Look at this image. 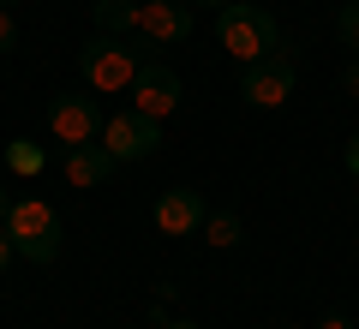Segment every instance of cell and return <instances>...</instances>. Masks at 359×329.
Masks as SVG:
<instances>
[{
    "mask_svg": "<svg viewBox=\"0 0 359 329\" xmlns=\"http://www.w3.org/2000/svg\"><path fill=\"white\" fill-rule=\"evenodd\" d=\"M216 42L233 54V60H269V54H282V25L264 13V6H252V0H233V6H222L216 13Z\"/></svg>",
    "mask_w": 359,
    "mask_h": 329,
    "instance_id": "obj_1",
    "label": "cell"
},
{
    "mask_svg": "<svg viewBox=\"0 0 359 329\" xmlns=\"http://www.w3.org/2000/svg\"><path fill=\"white\" fill-rule=\"evenodd\" d=\"M144 48L150 42H132V36H96L78 48V72H84V84L90 90H132V78H138V66H144Z\"/></svg>",
    "mask_w": 359,
    "mask_h": 329,
    "instance_id": "obj_2",
    "label": "cell"
},
{
    "mask_svg": "<svg viewBox=\"0 0 359 329\" xmlns=\"http://www.w3.org/2000/svg\"><path fill=\"white\" fill-rule=\"evenodd\" d=\"M6 240H13V252L18 257H30V264H54L60 257V215L48 210L42 198H13V210H6Z\"/></svg>",
    "mask_w": 359,
    "mask_h": 329,
    "instance_id": "obj_3",
    "label": "cell"
},
{
    "mask_svg": "<svg viewBox=\"0 0 359 329\" xmlns=\"http://www.w3.org/2000/svg\"><path fill=\"white\" fill-rule=\"evenodd\" d=\"M102 150L114 156V162H144V156H156L162 150V120H150V114H114V120H102Z\"/></svg>",
    "mask_w": 359,
    "mask_h": 329,
    "instance_id": "obj_4",
    "label": "cell"
},
{
    "mask_svg": "<svg viewBox=\"0 0 359 329\" xmlns=\"http://www.w3.org/2000/svg\"><path fill=\"white\" fill-rule=\"evenodd\" d=\"M48 132L66 150H72V144H96L102 138V108H96V96H78V90L48 96Z\"/></svg>",
    "mask_w": 359,
    "mask_h": 329,
    "instance_id": "obj_5",
    "label": "cell"
},
{
    "mask_svg": "<svg viewBox=\"0 0 359 329\" xmlns=\"http://www.w3.org/2000/svg\"><path fill=\"white\" fill-rule=\"evenodd\" d=\"M294 60L287 54H269V60H252L240 72V96L252 102V108H282L287 96H294Z\"/></svg>",
    "mask_w": 359,
    "mask_h": 329,
    "instance_id": "obj_6",
    "label": "cell"
},
{
    "mask_svg": "<svg viewBox=\"0 0 359 329\" xmlns=\"http://www.w3.org/2000/svg\"><path fill=\"white\" fill-rule=\"evenodd\" d=\"M180 72H168L162 60H144L138 66V78H132V108L138 114H150V120H162V114H174L180 108Z\"/></svg>",
    "mask_w": 359,
    "mask_h": 329,
    "instance_id": "obj_7",
    "label": "cell"
},
{
    "mask_svg": "<svg viewBox=\"0 0 359 329\" xmlns=\"http://www.w3.org/2000/svg\"><path fill=\"white\" fill-rule=\"evenodd\" d=\"M204 192H192V186H174V192H162L156 198V228L168 234V240H186V234H198L204 228Z\"/></svg>",
    "mask_w": 359,
    "mask_h": 329,
    "instance_id": "obj_8",
    "label": "cell"
},
{
    "mask_svg": "<svg viewBox=\"0 0 359 329\" xmlns=\"http://www.w3.org/2000/svg\"><path fill=\"white\" fill-rule=\"evenodd\" d=\"M138 36L144 42H186L192 36V6H180V0H144L138 6Z\"/></svg>",
    "mask_w": 359,
    "mask_h": 329,
    "instance_id": "obj_9",
    "label": "cell"
},
{
    "mask_svg": "<svg viewBox=\"0 0 359 329\" xmlns=\"http://www.w3.org/2000/svg\"><path fill=\"white\" fill-rule=\"evenodd\" d=\"M114 156L102 150V144H72L66 150V180L72 186H84V192H96V186H108V174H114Z\"/></svg>",
    "mask_w": 359,
    "mask_h": 329,
    "instance_id": "obj_10",
    "label": "cell"
},
{
    "mask_svg": "<svg viewBox=\"0 0 359 329\" xmlns=\"http://www.w3.org/2000/svg\"><path fill=\"white\" fill-rule=\"evenodd\" d=\"M138 6H144V0H96L90 18H96L102 36H138Z\"/></svg>",
    "mask_w": 359,
    "mask_h": 329,
    "instance_id": "obj_11",
    "label": "cell"
},
{
    "mask_svg": "<svg viewBox=\"0 0 359 329\" xmlns=\"http://www.w3.org/2000/svg\"><path fill=\"white\" fill-rule=\"evenodd\" d=\"M6 168H13V174H42V168H48V156H42V144L13 138V144H6Z\"/></svg>",
    "mask_w": 359,
    "mask_h": 329,
    "instance_id": "obj_12",
    "label": "cell"
},
{
    "mask_svg": "<svg viewBox=\"0 0 359 329\" xmlns=\"http://www.w3.org/2000/svg\"><path fill=\"white\" fill-rule=\"evenodd\" d=\"M204 240L210 246H240V215H204Z\"/></svg>",
    "mask_w": 359,
    "mask_h": 329,
    "instance_id": "obj_13",
    "label": "cell"
},
{
    "mask_svg": "<svg viewBox=\"0 0 359 329\" xmlns=\"http://www.w3.org/2000/svg\"><path fill=\"white\" fill-rule=\"evenodd\" d=\"M335 36L347 42V48H359V0H347L341 18H335Z\"/></svg>",
    "mask_w": 359,
    "mask_h": 329,
    "instance_id": "obj_14",
    "label": "cell"
},
{
    "mask_svg": "<svg viewBox=\"0 0 359 329\" xmlns=\"http://www.w3.org/2000/svg\"><path fill=\"white\" fill-rule=\"evenodd\" d=\"M18 48V25H13V13L0 6V54H13Z\"/></svg>",
    "mask_w": 359,
    "mask_h": 329,
    "instance_id": "obj_15",
    "label": "cell"
},
{
    "mask_svg": "<svg viewBox=\"0 0 359 329\" xmlns=\"http://www.w3.org/2000/svg\"><path fill=\"white\" fill-rule=\"evenodd\" d=\"M341 162H347V174L359 180V132H353V138H347V150H341Z\"/></svg>",
    "mask_w": 359,
    "mask_h": 329,
    "instance_id": "obj_16",
    "label": "cell"
},
{
    "mask_svg": "<svg viewBox=\"0 0 359 329\" xmlns=\"http://www.w3.org/2000/svg\"><path fill=\"white\" fill-rule=\"evenodd\" d=\"M318 329H353V317H341V311H330V317H323Z\"/></svg>",
    "mask_w": 359,
    "mask_h": 329,
    "instance_id": "obj_17",
    "label": "cell"
},
{
    "mask_svg": "<svg viewBox=\"0 0 359 329\" xmlns=\"http://www.w3.org/2000/svg\"><path fill=\"white\" fill-rule=\"evenodd\" d=\"M13 257H18V252H13V240H6V228H0V269L13 264Z\"/></svg>",
    "mask_w": 359,
    "mask_h": 329,
    "instance_id": "obj_18",
    "label": "cell"
},
{
    "mask_svg": "<svg viewBox=\"0 0 359 329\" xmlns=\"http://www.w3.org/2000/svg\"><path fill=\"white\" fill-rule=\"evenodd\" d=\"M347 90H359V60H353V66H347Z\"/></svg>",
    "mask_w": 359,
    "mask_h": 329,
    "instance_id": "obj_19",
    "label": "cell"
},
{
    "mask_svg": "<svg viewBox=\"0 0 359 329\" xmlns=\"http://www.w3.org/2000/svg\"><path fill=\"white\" fill-rule=\"evenodd\" d=\"M6 210H13V198H6V192H0V222H6Z\"/></svg>",
    "mask_w": 359,
    "mask_h": 329,
    "instance_id": "obj_20",
    "label": "cell"
},
{
    "mask_svg": "<svg viewBox=\"0 0 359 329\" xmlns=\"http://www.w3.org/2000/svg\"><path fill=\"white\" fill-rule=\"evenodd\" d=\"M198 6H216V13H222V6H233V0H198Z\"/></svg>",
    "mask_w": 359,
    "mask_h": 329,
    "instance_id": "obj_21",
    "label": "cell"
},
{
    "mask_svg": "<svg viewBox=\"0 0 359 329\" xmlns=\"http://www.w3.org/2000/svg\"><path fill=\"white\" fill-rule=\"evenodd\" d=\"M168 329H192V323H186V317H180V323H168Z\"/></svg>",
    "mask_w": 359,
    "mask_h": 329,
    "instance_id": "obj_22",
    "label": "cell"
},
{
    "mask_svg": "<svg viewBox=\"0 0 359 329\" xmlns=\"http://www.w3.org/2000/svg\"><path fill=\"white\" fill-rule=\"evenodd\" d=\"M0 6H6V13H13V6H18V0H0Z\"/></svg>",
    "mask_w": 359,
    "mask_h": 329,
    "instance_id": "obj_23",
    "label": "cell"
}]
</instances>
